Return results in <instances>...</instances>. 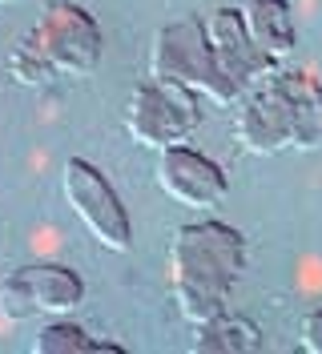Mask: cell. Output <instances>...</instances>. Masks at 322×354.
Segmentation results:
<instances>
[{
  "mask_svg": "<svg viewBox=\"0 0 322 354\" xmlns=\"http://www.w3.org/2000/svg\"><path fill=\"white\" fill-rule=\"evenodd\" d=\"M8 77L17 81V85L24 88H44V85H53L57 81V73L44 65V57L28 44V37H17V44H12V53H8Z\"/></svg>",
  "mask_w": 322,
  "mask_h": 354,
  "instance_id": "5bb4252c",
  "label": "cell"
},
{
  "mask_svg": "<svg viewBox=\"0 0 322 354\" xmlns=\"http://www.w3.org/2000/svg\"><path fill=\"white\" fill-rule=\"evenodd\" d=\"M274 81L282 85L290 113H294V149H319L322 145V81H314L302 68H274Z\"/></svg>",
  "mask_w": 322,
  "mask_h": 354,
  "instance_id": "30bf717a",
  "label": "cell"
},
{
  "mask_svg": "<svg viewBox=\"0 0 322 354\" xmlns=\"http://www.w3.org/2000/svg\"><path fill=\"white\" fill-rule=\"evenodd\" d=\"M0 4H17V0H0Z\"/></svg>",
  "mask_w": 322,
  "mask_h": 354,
  "instance_id": "2e32d148",
  "label": "cell"
},
{
  "mask_svg": "<svg viewBox=\"0 0 322 354\" xmlns=\"http://www.w3.org/2000/svg\"><path fill=\"white\" fill-rule=\"evenodd\" d=\"M202 125V105L197 93L177 81H161L150 77L129 93L125 105V133L141 145V149H170V145H186L193 129Z\"/></svg>",
  "mask_w": 322,
  "mask_h": 354,
  "instance_id": "3957f363",
  "label": "cell"
},
{
  "mask_svg": "<svg viewBox=\"0 0 322 354\" xmlns=\"http://www.w3.org/2000/svg\"><path fill=\"white\" fill-rule=\"evenodd\" d=\"M266 346V338L258 330V322L242 318V314H217L206 326H197L193 338V354H258Z\"/></svg>",
  "mask_w": 322,
  "mask_h": 354,
  "instance_id": "7c38bea8",
  "label": "cell"
},
{
  "mask_svg": "<svg viewBox=\"0 0 322 354\" xmlns=\"http://www.w3.org/2000/svg\"><path fill=\"white\" fill-rule=\"evenodd\" d=\"M150 77L161 81H177V85L193 88L197 97L214 101V105H234L238 93L214 57V44H210V28L197 17H181L170 21L153 32L150 41Z\"/></svg>",
  "mask_w": 322,
  "mask_h": 354,
  "instance_id": "7a4b0ae2",
  "label": "cell"
},
{
  "mask_svg": "<svg viewBox=\"0 0 322 354\" xmlns=\"http://www.w3.org/2000/svg\"><path fill=\"white\" fill-rule=\"evenodd\" d=\"M24 37L57 73V81H81L101 65V28L73 0H48Z\"/></svg>",
  "mask_w": 322,
  "mask_h": 354,
  "instance_id": "277c9868",
  "label": "cell"
},
{
  "mask_svg": "<svg viewBox=\"0 0 322 354\" xmlns=\"http://www.w3.org/2000/svg\"><path fill=\"white\" fill-rule=\"evenodd\" d=\"M298 346L306 354H322V306L310 310L298 326Z\"/></svg>",
  "mask_w": 322,
  "mask_h": 354,
  "instance_id": "9a60e30c",
  "label": "cell"
},
{
  "mask_svg": "<svg viewBox=\"0 0 322 354\" xmlns=\"http://www.w3.org/2000/svg\"><path fill=\"white\" fill-rule=\"evenodd\" d=\"M246 270V238L226 221H186L177 225L166 254L170 294L190 326H206L226 310L230 290Z\"/></svg>",
  "mask_w": 322,
  "mask_h": 354,
  "instance_id": "6da1fadb",
  "label": "cell"
},
{
  "mask_svg": "<svg viewBox=\"0 0 322 354\" xmlns=\"http://www.w3.org/2000/svg\"><path fill=\"white\" fill-rule=\"evenodd\" d=\"M85 302V282L77 270L57 262H33L12 270L0 282V314L8 322H24L33 314H73Z\"/></svg>",
  "mask_w": 322,
  "mask_h": 354,
  "instance_id": "8992f818",
  "label": "cell"
},
{
  "mask_svg": "<svg viewBox=\"0 0 322 354\" xmlns=\"http://www.w3.org/2000/svg\"><path fill=\"white\" fill-rule=\"evenodd\" d=\"M33 354H125L113 342H101V338H89V330H81L77 322H48L37 330L33 338Z\"/></svg>",
  "mask_w": 322,
  "mask_h": 354,
  "instance_id": "4fadbf2b",
  "label": "cell"
},
{
  "mask_svg": "<svg viewBox=\"0 0 322 354\" xmlns=\"http://www.w3.org/2000/svg\"><path fill=\"white\" fill-rule=\"evenodd\" d=\"M242 17H246V28H250L254 44L270 61L290 57V48L298 41L294 17H290V0H246L242 4Z\"/></svg>",
  "mask_w": 322,
  "mask_h": 354,
  "instance_id": "8fae6325",
  "label": "cell"
},
{
  "mask_svg": "<svg viewBox=\"0 0 322 354\" xmlns=\"http://www.w3.org/2000/svg\"><path fill=\"white\" fill-rule=\"evenodd\" d=\"M61 194L97 245H105L109 254H129L133 250V221H129L125 201L117 198L113 181L93 161H85V157H69L64 161Z\"/></svg>",
  "mask_w": 322,
  "mask_h": 354,
  "instance_id": "5b68a950",
  "label": "cell"
},
{
  "mask_svg": "<svg viewBox=\"0 0 322 354\" xmlns=\"http://www.w3.org/2000/svg\"><path fill=\"white\" fill-rule=\"evenodd\" d=\"M157 185L170 194L177 205H190V209H210L217 201H226L230 194V177L217 165L214 157L197 153L190 145H170L157 153L153 165Z\"/></svg>",
  "mask_w": 322,
  "mask_h": 354,
  "instance_id": "ba28073f",
  "label": "cell"
},
{
  "mask_svg": "<svg viewBox=\"0 0 322 354\" xmlns=\"http://www.w3.org/2000/svg\"><path fill=\"white\" fill-rule=\"evenodd\" d=\"M234 141L254 157H274L294 149V113L274 73L246 93V101L234 113Z\"/></svg>",
  "mask_w": 322,
  "mask_h": 354,
  "instance_id": "52a82bcc",
  "label": "cell"
},
{
  "mask_svg": "<svg viewBox=\"0 0 322 354\" xmlns=\"http://www.w3.org/2000/svg\"><path fill=\"white\" fill-rule=\"evenodd\" d=\"M206 28H210V44H214V57H217V65H222V73H226V81H230L242 97L254 85H262V81L278 68V61H270V57L254 44L242 8H214L210 21H206Z\"/></svg>",
  "mask_w": 322,
  "mask_h": 354,
  "instance_id": "9c48e42d",
  "label": "cell"
}]
</instances>
